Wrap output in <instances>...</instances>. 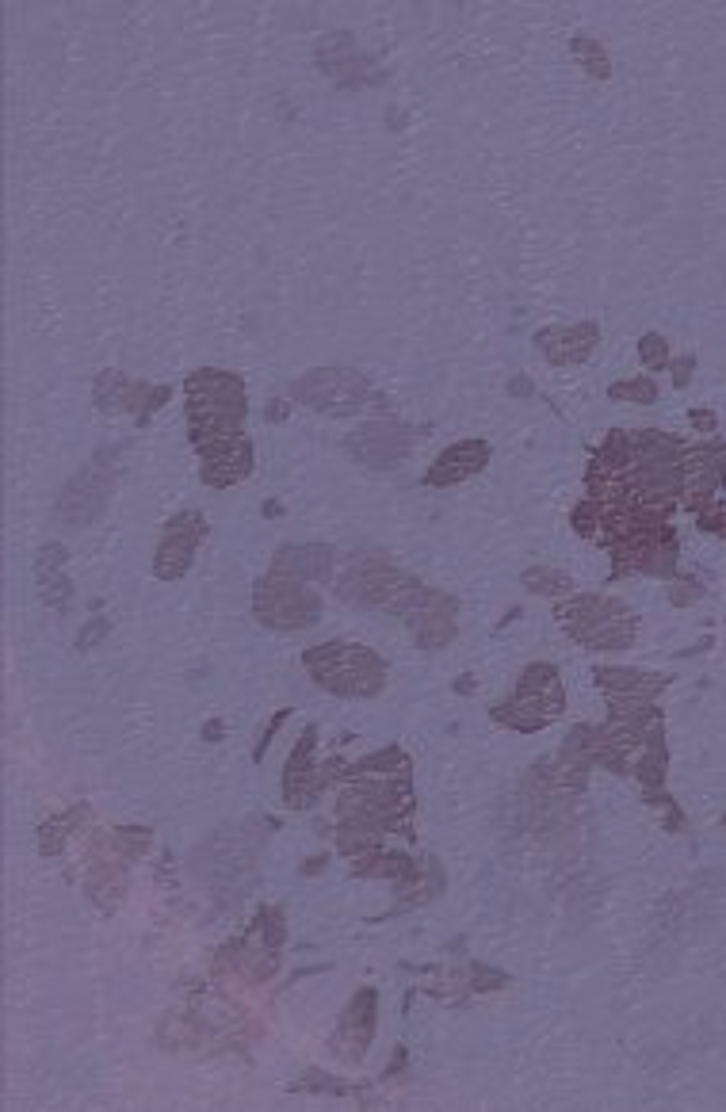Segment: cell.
I'll use <instances>...</instances> for the list:
<instances>
[{"instance_id":"cell-6","label":"cell","mask_w":726,"mask_h":1112,"mask_svg":"<svg viewBox=\"0 0 726 1112\" xmlns=\"http://www.w3.org/2000/svg\"><path fill=\"white\" fill-rule=\"evenodd\" d=\"M279 574H299V578H325L329 574V558L318 547H306V551H283L276 562Z\"/></svg>"},{"instance_id":"cell-2","label":"cell","mask_w":726,"mask_h":1112,"mask_svg":"<svg viewBox=\"0 0 726 1112\" xmlns=\"http://www.w3.org/2000/svg\"><path fill=\"white\" fill-rule=\"evenodd\" d=\"M295 398L329 413H352L356 402H363V383L352 371H314L310 379L295 383Z\"/></svg>"},{"instance_id":"cell-8","label":"cell","mask_w":726,"mask_h":1112,"mask_svg":"<svg viewBox=\"0 0 726 1112\" xmlns=\"http://www.w3.org/2000/svg\"><path fill=\"white\" fill-rule=\"evenodd\" d=\"M574 50L581 54V58H589V73L593 77H608V58L597 50V43H589V39H577Z\"/></svg>"},{"instance_id":"cell-4","label":"cell","mask_w":726,"mask_h":1112,"mask_svg":"<svg viewBox=\"0 0 726 1112\" xmlns=\"http://www.w3.org/2000/svg\"><path fill=\"white\" fill-rule=\"evenodd\" d=\"M482 463H486V444H463V448L440 455V463H436V471L428 474V482H436V486L459 482V478H467V474L478 471Z\"/></svg>"},{"instance_id":"cell-3","label":"cell","mask_w":726,"mask_h":1112,"mask_svg":"<svg viewBox=\"0 0 726 1112\" xmlns=\"http://www.w3.org/2000/svg\"><path fill=\"white\" fill-rule=\"evenodd\" d=\"M199 532H203V528H199V516L195 513L172 520L169 539H165V547H161V555H157V574H161V578H180V574L188 570Z\"/></svg>"},{"instance_id":"cell-1","label":"cell","mask_w":726,"mask_h":1112,"mask_svg":"<svg viewBox=\"0 0 726 1112\" xmlns=\"http://www.w3.org/2000/svg\"><path fill=\"white\" fill-rule=\"evenodd\" d=\"M257 612L276 627H302L318 620V597L299 581H264L257 589Z\"/></svg>"},{"instance_id":"cell-9","label":"cell","mask_w":726,"mask_h":1112,"mask_svg":"<svg viewBox=\"0 0 726 1112\" xmlns=\"http://www.w3.org/2000/svg\"><path fill=\"white\" fill-rule=\"evenodd\" d=\"M612 394H616V398L631 394V398H646V402H650V398H654V383H646V379H642V383H631V386H616Z\"/></svg>"},{"instance_id":"cell-7","label":"cell","mask_w":726,"mask_h":1112,"mask_svg":"<svg viewBox=\"0 0 726 1112\" xmlns=\"http://www.w3.org/2000/svg\"><path fill=\"white\" fill-rule=\"evenodd\" d=\"M524 585H528L532 593H570V589H574L570 581L551 574V570H528V574H524Z\"/></svg>"},{"instance_id":"cell-5","label":"cell","mask_w":726,"mask_h":1112,"mask_svg":"<svg viewBox=\"0 0 726 1112\" xmlns=\"http://www.w3.org/2000/svg\"><path fill=\"white\" fill-rule=\"evenodd\" d=\"M597 681L608 688L612 696H642V700H650V696L665 685V677L631 673V669H597Z\"/></svg>"},{"instance_id":"cell-10","label":"cell","mask_w":726,"mask_h":1112,"mask_svg":"<svg viewBox=\"0 0 726 1112\" xmlns=\"http://www.w3.org/2000/svg\"><path fill=\"white\" fill-rule=\"evenodd\" d=\"M642 356H646L650 364H662V341H658V337H646V341H642Z\"/></svg>"}]
</instances>
